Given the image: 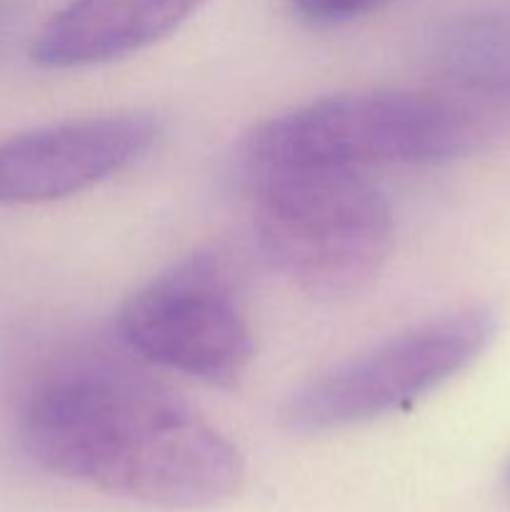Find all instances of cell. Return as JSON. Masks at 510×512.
Instances as JSON below:
<instances>
[{"label": "cell", "instance_id": "cell-1", "mask_svg": "<svg viewBox=\"0 0 510 512\" xmlns=\"http://www.w3.org/2000/svg\"><path fill=\"white\" fill-rule=\"evenodd\" d=\"M20 443L48 473L158 508H210L240 493L243 455L168 390L118 370L43 380Z\"/></svg>", "mask_w": 510, "mask_h": 512}, {"label": "cell", "instance_id": "cell-2", "mask_svg": "<svg viewBox=\"0 0 510 512\" xmlns=\"http://www.w3.org/2000/svg\"><path fill=\"white\" fill-rule=\"evenodd\" d=\"M265 260L318 298L370 288L393 245V210L365 170L283 163L248 168Z\"/></svg>", "mask_w": 510, "mask_h": 512}, {"label": "cell", "instance_id": "cell-3", "mask_svg": "<svg viewBox=\"0 0 510 512\" xmlns=\"http://www.w3.org/2000/svg\"><path fill=\"white\" fill-rule=\"evenodd\" d=\"M498 113L480 100L445 93H350L313 100L265 120L243 145L248 168L283 163L433 165L485 148Z\"/></svg>", "mask_w": 510, "mask_h": 512}, {"label": "cell", "instance_id": "cell-4", "mask_svg": "<svg viewBox=\"0 0 510 512\" xmlns=\"http://www.w3.org/2000/svg\"><path fill=\"white\" fill-rule=\"evenodd\" d=\"M495 328L485 305L413 325L295 390L283 423L295 433H328L408 410L475 363Z\"/></svg>", "mask_w": 510, "mask_h": 512}, {"label": "cell", "instance_id": "cell-5", "mask_svg": "<svg viewBox=\"0 0 510 512\" xmlns=\"http://www.w3.org/2000/svg\"><path fill=\"white\" fill-rule=\"evenodd\" d=\"M118 333L133 353L213 388H235L253 360V335L228 263L195 250L123 303Z\"/></svg>", "mask_w": 510, "mask_h": 512}, {"label": "cell", "instance_id": "cell-6", "mask_svg": "<svg viewBox=\"0 0 510 512\" xmlns=\"http://www.w3.org/2000/svg\"><path fill=\"white\" fill-rule=\"evenodd\" d=\"M158 138L150 113L63 120L0 140V205L83 193L143 158Z\"/></svg>", "mask_w": 510, "mask_h": 512}, {"label": "cell", "instance_id": "cell-7", "mask_svg": "<svg viewBox=\"0 0 510 512\" xmlns=\"http://www.w3.org/2000/svg\"><path fill=\"white\" fill-rule=\"evenodd\" d=\"M205 0H70L35 38L30 58L50 70L113 63L168 38Z\"/></svg>", "mask_w": 510, "mask_h": 512}, {"label": "cell", "instance_id": "cell-8", "mask_svg": "<svg viewBox=\"0 0 510 512\" xmlns=\"http://www.w3.org/2000/svg\"><path fill=\"white\" fill-rule=\"evenodd\" d=\"M385 3L388 0H293V10L308 25L330 28L360 18Z\"/></svg>", "mask_w": 510, "mask_h": 512}, {"label": "cell", "instance_id": "cell-9", "mask_svg": "<svg viewBox=\"0 0 510 512\" xmlns=\"http://www.w3.org/2000/svg\"><path fill=\"white\" fill-rule=\"evenodd\" d=\"M508 485H510V468H508Z\"/></svg>", "mask_w": 510, "mask_h": 512}]
</instances>
